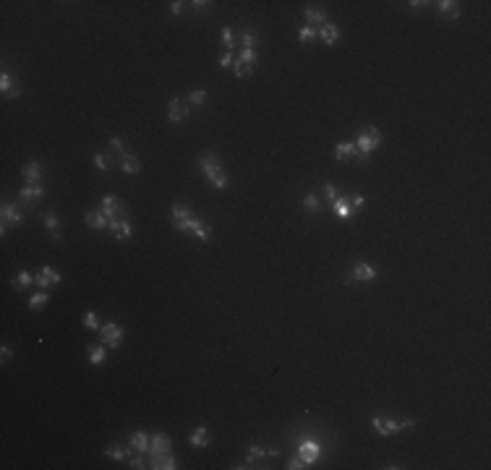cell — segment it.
<instances>
[{
    "instance_id": "6da1fadb",
    "label": "cell",
    "mask_w": 491,
    "mask_h": 470,
    "mask_svg": "<svg viewBox=\"0 0 491 470\" xmlns=\"http://www.w3.org/2000/svg\"><path fill=\"white\" fill-rule=\"evenodd\" d=\"M199 170H202V173L207 175V180L212 183V186H215V188H228V173H225V170H222V165H220V160H217V157L215 154H207V157H202V160H199Z\"/></svg>"
},
{
    "instance_id": "7a4b0ae2",
    "label": "cell",
    "mask_w": 491,
    "mask_h": 470,
    "mask_svg": "<svg viewBox=\"0 0 491 470\" xmlns=\"http://www.w3.org/2000/svg\"><path fill=\"white\" fill-rule=\"evenodd\" d=\"M123 337H126V329H123L121 324H115V321L102 324V329H100V342H102L105 347H110V350L121 347V345H123Z\"/></svg>"
},
{
    "instance_id": "3957f363",
    "label": "cell",
    "mask_w": 491,
    "mask_h": 470,
    "mask_svg": "<svg viewBox=\"0 0 491 470\" xmlns=\"http://www.w3.org/2000/svg\"><path fill=\"white\" fill-rule=\"evenodd\" d=\"M371 426H374L376 434H381V436H392V434H397V431H403V428H413L416 423L410 421V418H408V421H400V423H397V421H392V418L374 415V418H371Z\"/></svg>"
},
{
    "instance_id": "277c9868",
    "label": "cell",
    "mask_w": 491,
    "mask_h": 470,
    "mask_svg": "<svg viewBox=\"0 0 491 470\" xmlns=\"http://www.w3.org/2000/svg\"><path fill=\"white\" fill-rule=\"evenodd\" d=\"M379 144H381V134H379V128H374V126H371V128H363L361 131V136H358L355 139V147H358V154H371V152H374L376 147H379Z\"/></svg>"
},
{
    "instance_id": "5b68a950",
    "label": "cell",
    "mask_w": 491,
    "mask_h": 470,
    "mask_svg": "<svg viewBox=\"0 0 491 470\" xmlns=\"http://www.w3.org/2000/svg\"><path fill=\"white\" fill-rule=\"evenodd\" d=\"M100 212L108 217V222H110V219H121V214H123V204H121V199H115L113 193H108V196H102V201H100Z\"/></svg>"
},
{
    "instance_id": "8992f818",
    "label": "cell",
    "mask_w": 491,
    "mask_h": 470,
    "mask_svg": "<svg viewBox=\"0 0 491 470\" xmlns=\"http://www.w3.org/2000/svg\"><path fill=\"white\" fill-rule=\"evenodd\" d=\"M60 272H55L52 267H42L37 274H34V285L39 287V290H47L50 285H60Z\"/></svg>"
},
{
    "instance_id": "52a82bcc",
    "label": "cell",
    "mask_w": 491,
    "mask_h": 470,
    "mask_svg": "<svg viewBox=\"0 0 491 470\" xmlns=\"http://www.w3.org/2000/svg\"><path fill=\"white\" fill-rule=\"evenodd\" d=\"M172 447V439L167 434H162V431H157V434H152V444H149V457L154 460V457H162L167 454Z\"/></svg>"
},
{
    "instance_id": "ba28073f",
    "label": "cell",
    "mask_w": 491,
    "mask_h": 470,
    "mask_svg": "<svg viewBox=\"0 0 491 470\" xmlns=\"http://www.w3.org/2000/svg\"><path fill=\"white\" fill-rule=\"evenodd\" d=\"M42 175H45V167L39 165L37 160L26 162V165H24V170H21V178L26 180V186H39V180H42Z\"/></svg>"
},
{
    "instance_id": "9c48e42d",
    "label": "cell",
    "mask_w": 491,
    "mask_h": 470,
    "mask_svg": "<svg viewBox=\"0 0 491 470\" xmlns=\"http://www.w3.org/2000/svg\"><path fill=\"white\" fill-rule=\"evenodd\" d=\"M298 457H301V460L306 462V465H314V462H316V457H319V441H314V439L301 441Z\"/></svg>"
},
{
    "instance_id": "30bf717a",
    "label": "cell",
    "mask_w": 491,
    "mask_h": 470,
    "mask_svg": "<svg viewBox=\"0 0 491 470\" xmlns=\"http://www.w3.org/2000/svg\"><path fill=\"white\" fill-rule=\"evenodd\" d=\"M167 118H170V123H180V121H185V118H188L185 102H183L180 97H172V99H170V104H167Z\"/></svg>"
},
{
    "instance_id": "8fae6325",
    "label": "cell",
    "mask_w": 491,
    "mask_h": 470,
    "mask_svg": "<svg viewBox=\"0 0 491 470\" xmlns=\"http://www.w3.org/2000/svg\"><path fill=\"white\" fill-rule=\"evenodd\" d=\"M316 37L322 39V42L327 45V47H332L340 39V26L337 24H332V21H327L324 26H319V32H316Z\"/></svg>"
},
{
    "instance_id": "7c38bea8",
    "label": "cell",
    "mask_w": 491,
    "mask_h": 470,
    "mask_svg": "<svg viewBox=\"0 0 491 470\" xmlns=\"http://www.w3.org/2000/svg\"><path fill=\"white\" fill-rule=\"evenodd\" d=\"M371 280H376V269L371 264H355L348 282H371Z\"/></svg>"
},
{
    "instance_id": "4fadbf2b",
    "label": "cell",
    "mask_w": 491,
    "mask_h": 470,
    "mask_svg": "<svg viewBox=\"0 0 491 470\" xmlns=\"http://www.w3.org/2000/svg\"><path fill=\"white\" fill-rule=\"evenodd\" d=\"M128 444H131V449L134 452H149V444H152V436L147 434V431H134L131 434V439H128Z\"/></svg>"
},
{
    "instance_id": "5bb4252c",
    "label": "cell",
    "mask_w": 491,
    "mask_h": 470,
    "mask_svg": "<svg viewBox=\"0 0 491 470\" xmlns=\"http://www.w3.org/2000/svg\"><path fill=\"white\" fill-rule=\"evenodd\" d=\"M42 196H45V188L42 186H24L19 191V201L21 204H37Z\"/></svg>"
},
{
    "instance_id": "9a60e30c",
    "label": "cell",
    "mask_w": 491,
    "mask_h": 470,
    "mask_svg": "<svg viewBox=\"0 0 491 470\" xmlns=\"http://www.w3.org/2000/svg\"><path fill=\"white\" fill-rule=\"evenodd\" d=\"M108 230H113V232H115V238H118V241H128V238H131V232H134L131 222H126V219H110V222H108Z\"/></svg>"
},
{
    "instance_id": "2e32d148",
    "label": "cell",
    "mask_w": 491,
    "mask_h": 470,
    "mask_svg": "<svg viewBox=\"0 0 491 470\" xmlns=\"http://www.w3.org/2000/svg\"><path fill=\"white\" fill-rule=\"evenodd\" d=\"M0 214H3V222H6V225H21V222H24V214H21V209H19L16 204H3Z\"/></svg>"
},
{
    "instance_id": "e0dca14e",
    "label": "cell",
    "mask_w": 491,
    "mask_h": 470,
    "mask_svg": "<svg viewBox=\"0 0 491 470\" xmlns=\"http://www.w3.org/2000/svg\"><path fill=\"white\" fill-rule=\"evenodd\" d=\"M355 154H358V147H355V141H342V144H337V147H335V160H337V162L353 160Z\"/></svg>"
},
{
    "instance_id": "ac0fdd59",
    "label": "cell",
    "mask_w": 491,
    "mask_h": 470,
    "mask_svg": "<svg viewBox=\"0 0 491 470\" xmlns=\"http://www.w3.org/2000/svg\"><path fill=\"white\" fill-rule=\"evenodd\" d=\"M121 167H123V173L126 175H139V170H141V162H139V157H134V154H121Z\"/></svg>"
},
{
    "instance_id": "d6986e66",
    "label": "cell",
    "mask_w": 491,
    "mask_h": 470,
    "mask_svg": "<svg viewBox=\"0 0 491 470\" xmlns=\"http://www.w3.org/2000/svg\"><path fill=\"white\" fill-rule=\"evenodd\" d=\"M84 219H86V225L91 227V230H102V227H108V217H105L100 209H89V212L84 214Z\"/></svg>"
},
{
    "instance_id": "ffe728a7",
    "label": "cell",
    "mask_w": 491,
    "mask_h": 470,
    "mask_svg": "<svg viewBox=\"0 0 491 470\" xmlns=\"http://www.w3.org/2000/svg\"><path fill=\"white\" fill-rule=\"evenodd\" d=\"M188 444H191V447H196V449L209 447V428H207V426H199V428H193V434H191Z\"/></svg>"
},
{
    "instance_id": "44dd1931",
    "label": "cell",
    "mask_w": 491,
    "mask_h": 470,
    "mask_svg": "<svg viewBox=\"0 0 491 470\" xmlns=\"http://www.w3.org/2000/svg\"><path fill=\"white\" fill-rule=\"evenodd\" d=\"M42 222L47 225V230H50V238L52 241H60L63 235H60V219L52 214V212H42Z\"/></svg>"
},
{
    "instance_id": "7402d4cb",
    "label": "cell",
    "mask_w": 491,
    "mask_h": 470,
    "mask_svg": "<svg viewBox=\"0 0 491 470\" xmlns=\"http://www.w3.org/2000/svg\"><path fill=\"white\" fill-rule=\"evenodd\" d=\"M303 16H306V26H311V29H314V26H324L327 24V13L322 11V8H306V11H303Z\"/></svg>"
},
{
    "instance_id": "603a6c76",
    "label": "cell",
    "mask_w": 491,
    "mask_h": 470,
    "mask_svg": "<svg viewBox=\"0 0 491 470\" xmlns=\"http://www.w3.org/2000/svg\"><path fill=\"white\" fill-rule=\"evenodd\" d=\"M105 361H108V347H105L102 342L100 345H91L89 347V363L91 366H102Z\"/></svg>"
},
{
    "instance_id": "cb8c5ba5",
    "label": "cell",
    "mask_w": 491,
    "mask_h": 470,
    "mask_svg": "<svg viewBox=\"0 0 491 470\" xmlns=\"http://www.w3.org/2000/svg\"><path fill=\"white\" fill-rule=\"evenodd\" d=\"M11 282H13V287H16V290H26V287L34 282V274L26 272V269H21V272H16V277H13Z\"/></svg>"
},
{
    "instance_id": "d4e9b609",
    "label": "cell",
    "mask_w": 491,
    "mask_h": 470,
    "mask_svg": "<svg viewBox=\"0 0 491 470\" xmlns=\"http://www.w3.org/2000/svg\"><path fill=\"white\" fill-rule=\"evenodd\" d=\"M436 6H439V13L447 16V19H457L460 16V8H457L455 0H442V3H436Z\"/></svg>"
},
{
    "instance_id": "484cf974",
    "label": "cell",
    "mask_w": 491,
    "mask_h": 470,
    "mask_svg": "<svg viewBox=\"0 0 491 470\" xmlns=\"http://www.w3.org/2000/svg\"><path fill=\"white\" fill-rule=\"evenodd\" d=\"M47 300H50V295H47L45 290L32 293V298H29V311H39V308H45V306H47Z\"/></svg>"
},
{
    "instance_id": "4316f807",
    "label": "cell",
    "mask_w": 491,
    "mask_h": 470,
    "mask_svg": "<svg viewBox=\"0 0 491 470\" xmlns=\"http://www.w3.org/2000/svg\"><path fill=\"white\" fill-rule=\"evenodd\" d=\"M170 214H172V222H183V219L193 217V214H191V209H188V206H183V204H178V201L170 206Z\"/></svg>"
},
{
    "instance_id": "83f0119b",
    "label": "cell",
    "mask_w": 491,
    "mask_h": 470,
    "mask_svg": "<svg viewBox=\"0 0 491 470\" xmlns=\"http://www.w3.org/2000/svg\"><path fill=\"white\" fill-rule=\"evenodd\" d=\"M332 209L337 212L340 219H353V209L345 204V199H335V201H332Z\"/></svg>"
},
{
    "instance_id": "f1b7e54d",
    "label": "cell",
    "mask_w": 491,
    "mask_h": 470,
    "mask_svg": "<svg viewBox=\"0 0 491 470\" xmlns=\"http://www.w3.org/2000/svg\"><path fill=\"white\" fill-rule=\"evenodd\" d=\"M81 321H84V326H86V329H91V332H100V329H102V324H100V316H97L94 311H84Z\"/></svg>"
},
{
    "instance_id": "f546056e",
    "label": "cell",
    "mask_w": 491,
    "mask_h": 470,
    "mask_svg": "<svg viewBox=\"0 0 491 470\" xmlns=\"http://www.w3.org/2000/svg\"><path fill=\"white\" fill-rule=\"evenodd\" d=\"M105 457H108V460H118V462H123L126 457H128V449H123V447H115V444H113V447H108V449H105Z\"/></svg>"
},
{
    "instance_id": "4dcf8cb0",
    "label": "cell",
    "mask_w": 491,
    "mask_h": 470,
    "mask_svg": "<svg viewBox=\"0 0 491 470\" xmlns=\"http://www.w3.org/2000/svg\"><path fill=\"white\" fill-rule=\"evenodd\" d=\"M267 454V449L264 447H259V444H251V449H248V460H246V467H251L254 465V460H259V457H264Z\"/></svg>"
},
{
    "instance_id": "1f68e13d",
    "label": "cell",
    "mask_w": 491,
    "mask_h": 470,
    "mask_svg": "<svg viewBox=\"0 0 491 470\" xmlns=\"http://www.w3.org/2000/svg\"><path fill=\"white\" fill-rule=\"evenodd\" d=\"M303 209H306V212H319V199H316V193H306V196H303Z\"/></svg>"
},
{
    "instance_id": "d6a6232c",
    "label": "cell",
    "mask_w": 491,
    "mask_h": 470,
    "mask_svg": "<svg viewBox=\"0 0 491 470\" xmlns=\"http://www.w3.org/2000/svg\"><path fill=\"white\" fill-rule=\"evenodd\" d=\"M233 73H235V78H246V76H251V73H254V68H248V65H243L241 60H233Z\"/></svg>"
},
{
    "instance_id": "836d02e7",
    "label": "cell",
    "mask_w": 491,
    "mask_h": 470,
    "mask_svg": "<svg viewBox=\"0 0 491 470\" xmlns=\"http://www.w3.org/2000/svg\"><path fill=\"white\" fill-rule=\"evenodd\" d=\"M238 60H241L243 65H248V68H254V65H256V50H246L243 47V52H241V58H238Z\"/></svg>"
},
{
    "instance_id": "e575fe53",
    "label": "cell",
    "mask_w": 491,
    "mask_h": 470,
    "mask_svg": "<svg viewBox=\"0 0 491 470\" xmlns=\"http://www.w3.org/2000/svg\"><path fill=\"white\" fill-rule=\"evenodd\" d=\"M220 39H222V47H225V52H230V47L235 45V42H233V29H230V26H225V29H222Z\"/></svg>"
},
{
    "instance_id": "d590c367",
    "label": "cell",
    "mask_w": 491,
    "mask_h": 470,
    "mask_svg": "<svg viewBox=\"0 0 491 470\" xmlns=\"http://www.w3.org/2000/svg\"><path fill=\"white\" fill-rule=\"evenodd\" d=\"M188 102L196 104V107H199V104H204V102H207V89H193L191 97H188Z\"/></svg>"
},
{
    "instance_id": "8d00e7d4",
    "label": "cell",
    "mask_w": 491,
    "mask_h": 470,
    "mask_svg": "<svg viewBox=\"0 0 491 470\" xmlns=\"http://www.w3.org/2000/svg\"><path fill=\"white\" fill-rule=\"evenodd\" d=\"M298 39H301L303 45L311 42V39H316V29H311V26H303V29L298 32Z\"/></svg>"
},
{
    "instance_id": "74e56055",
    "label": "cell",
    "mask_w": 491,
    "mask_h": 470,
    "mask_svg": "<svg viewBox=\"0 0 491 470\" xmlns=\"http://www.w3.org/2000/svg\"><path fill=\"white\" fill-rule=\"evenodd\" d=\"M193 235H196V238H199V241H204V243H207V241L212 238V227H209V225H199Z\"/></svg>"
},
{
    "instance_id": "f35d334b",
    "label": "cell",
    "mask_w": 491,
    "mask_h": 470,
    "mask_svg": "<svg viewBox=\"0 0 491 470\" xmlns=\"http://www.w3.org/2000/svg\"><path fill=\"white\" fill-rule=\"evenodd\" d=\"M94 167L100 170V173H108V157H105L102 152L94 154Z\"/></svg>"
},
{
    "instance_id": "ab89813d",
    "label": "cell",
    "mask_w": 491,
    "mask_h": 470,
    "mask_svg": "<svg viewBox=\"0 0 491 470\" xmlns=\"http://www.w3.org/2000/svg\"><path fill=\"white\" fill-rule=\"evenodd\" d=\"M217 63H220V68H233V52H222Z\"/></svg>"
},
{
    "instance_id": "60d3db41",
    "label": "cell",
    "mask_w": 491,
    "mask_h": 470,
    "mask_svg": "<svg viewBox=\"0 0 491 470\" xmlns=\"http://www.w3.org/2000/svg\"><path fill=\"white\" fill-rule=\"evenodd\" d=\"M0 89H3V94H8V91L13 89V84H11V76L3 71V76H0Z\"/></svg>"
},
{
    "instance_id": "b9f144b4",
    "label": "cell",
    "mask_w": 491,
    "mask_h": 470,
    "mask_svg": "<svg viewBox=\"0 0 491 470\" xmlns=\"http://www.w3.org/2000/svg\"><path fill=\"white\" fill-rule=\"evenodd\" d=\"M324 193H327V199H332V201L340 199V193H337V186H335V183H327V186H324Z\"/></svg>"
},
{
    "instance_id": "7bdbcfd3",
    "label": "cell",
    "mask_w": 491,
    "mask_h": 470,
    "mask_svg": "<svg viewBox=\"0 0 491 470\" xmlns=\"http://www.w3.org/2000/svg\"><path fill=\"white\" fill-rule=\"evenodd\" d=\"M183 8H185L183 0H172V3H170V13H172V16H180Z\"/></svg>"
},
{
    "instance_id": "ee69618b",
    "label": "cell",
    "mask_w": 491,
    "mask_h": 470,
    "mask_svg": "<svg viewBox=\"0 0 491 470\" xmlns=\"http://www.w3.org/2000/svg\"><path fill=\"white\" fill-rule=\"evenodd\" d=\"M110 147H113V149H118V154H126V144H123V139L113 136V139H110Z\"/></svg>"
},
{
    "instance_id": "f6af8a7d",
    "label": "cell",
    "mask_w": 491,
    "mask_h": 470,
    "mask_svg": "<svg viewBox=\"0 0 491 470\" xmlns=\"http://www.w3.org/2000/svg\"><path fill=\"white\" fill-rule=\"evenodd\" d=\"M254 45H256V37L251 34V32H246V34H243V47H246V50H254Z\"/></svg>"
},
{
    "instance_id": "bcb514c9",
    "label": "cell",
    "mask_w": 491,
    "mask_h": 470,
    "mask_svg": "<svg viewBox=\"0 0 491 470\" xmlns=\"http://www.w3.org/2000/svg\"><path fill=\"white\" fill-rule=\"evenodd\" d=\"M193 11H209V6H212V0H193Z\"/></svg>"
},
{
    "instance_id": "7dc6e473",
    "label": "cell",
    "mask_w": 491,
    "mask_h": 470,
    "mask_svg": "<svg viewBox=\"0 0 491 470\" xmlns=\"http://www.w3.org/2000/svg\"><path fill=\"white\" fill-rule=\"evenodd\" d=\"M13 358V350L8 347V345H3V347H0V361H3V363H8Z\"/></svg>"
},
{
    "instance_id": "c3c4849f",
    "label": "cell",
    "mask_w": 491,
    "mask_h": 470,
    "mask_svg": "<svg viewBox=\"0 0 491 470\" xmlns=\"http://www.w3.org/2000/svg\"><path fill=\"white\" fill-rule=\"evenodd\" d=\"M301 467H306V462H303L301 457H293V460L287 462V470H301Z\"/></svg>"
},
{
    "instance_id": "681fc988",
    "label": "cell",
    "mask_w": 491,
    "mask_h": 470,
    "mask_svg": "<svg viewBox=\"0 0 491 470\" xmlns=\"http://www.w3.org/2000/svg\"><path fill=\"white\" fill-rule=\"evenodd\" d=\"M128 467H134V470H141V467H149L147 462H144V457H134V460H131V465Z\"/></svg>"
},
{
    "instance_id": "f907efd6",
    "label": "cell",
    "mask_w": 491,
    "mask_h": 470,
    "mask_svg": "<svg viewBox=\"0 0 491 470\" xmlns=\"http://www.w3.org/2000/svg\"><path fill=\"white\" fill-rule=\"evenodd\" d=\"M6 97H11V99H16V97H21V86L16 84V86H13V89L8 91V94H6Z\"/></svg>"
},
{
    "instance_id": "816d5d0a",
    "label": "cell",
    "mask_w": 491,
    "mask_h": 470,
    "mask_svg": "<svg viewBox=\"0 0 491 470\" xmlns=\"http://www.w3.org/2000/svg\"><path fill=\"white\" fill-rule=\"evenodd\" d=\"M408 6L418 11V8H423V6H429V3H423V0H413V3H408Z\"/></svg>"
},
{
    "instance_id": "f5cc1de1",
    "label": "cell",
    "mask_w": 491,
    "mask_h": 470,
    "mask_svg": "<svg viewBox=\"0 0 491 470\" xmlns=\"http://www.w3.org/2000/svg\"><path fill=\"white\" fill-rule=\"evenodd\" d=\"M363 201H366V199H363V196H355V199H353V204H355V209H361V206H363Z\"/></svg>"
}]
</instances>
